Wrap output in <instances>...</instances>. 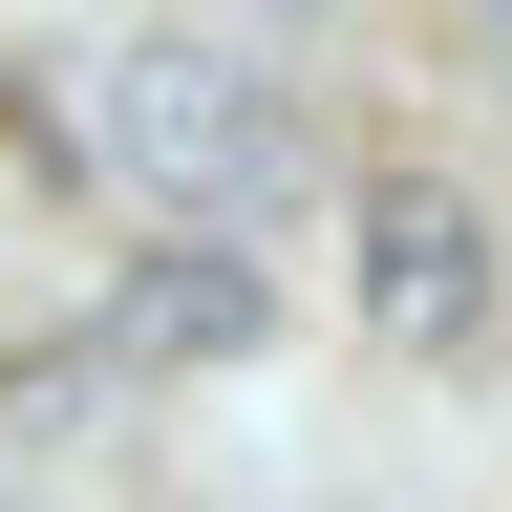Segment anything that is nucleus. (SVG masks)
Masks as SVG:
<instances>
[{
  "mask_svg": "<svg viewBox=\"0 0 512 512\" xmlns=\"http://www.w3.org/2000/svg\"><path fill=\"white\" fill-rule=\"evenodd\" d=\"M491 43H512V22H491Z\"/></svg>",
  "mask_w": 512,
  "mask_h": 512,
  "instance_id": "20e7f679",
  "label": "nucleus"
},
{
  "mask_svg": "<svg viewBox=\"0 0 512 512\" xmlns=\"http://www.w3.org/2000/svg\"><path fill=\"white\" fill-rule=\"evenodd\" d=\"M86 150L128 192H171V214H278L299 171V64L235 43V22H128L86 43Z\"/></svg>",
  "mask_w": 512,
  "mask_h": 512,
  "instance_id": "f257e3e1",
  "label": "nucleus"
},
{
  "mask_svg": "<svg viewBox=\"0 0 512 512\" xmlns=\"http://www.w3.org/2000/svg\"><path fill=\"white\" fill-rule=\"evenodd\" d=\"M342 278H363V342L384 363H470L512 320V256H491V214L448 171H363L342 192Z\"/></svg>",
  "mask_w": 512,
  "mask_h": 512,
  "instance_id": "f03ea898",
  "label": "nucleus"
},
{
  "mask_svg": "<svg viewBox=\"0 0 512 512\" xmlns=\"http://www.w3.org/2000/svg\"><path fill=\"white\" fill-rule=\"evenodd\" d=\"M256 342H278V278H256L235 235H150V256L86 299V363H150V384H192V363H256Z\"/></svg>",
  "mask_w": 512,
  "mask_h": 512,
  "instance_id": "7ed1b4c3",
  "label": "nucleus"
}]
</instances>
